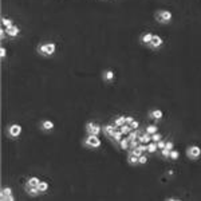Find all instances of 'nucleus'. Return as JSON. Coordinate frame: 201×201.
<instances>
[{"label": "nucleus", "instance_id": "33", "mask_svg": "<svg viewBox=\"0 0 201 201\" xmlns=\"http://www.w3.org/2000/svg\"><path fill=\"white\" fill-rule=\"evenodd\" d=\"M165 149L173 150V149H174V142H173V141H168V142H166V145H165Z\"/></svg>", "mask_w": 201, "mask_h": 201}, {"label": "nucleus", "instance_id": "15", "mask_svg": "<svg viewBox=\"0 0 201 201\" xmlns=\"http://www.w3.org/2000/svg\"><path fill=\"white\" fill-rule=\"evenodd\" d=\"M151 38H153V34H151V32H145V34H142V35H141L140 40H141L142 44L148 46L151 42Z\"/></svg>", "mask_w": 201, "mask_h": 201}, {"label": "nucleus", "instance_id": "38", "mask_svg": "<svg viewBox=\"0 0 201 201\" xmlns=\"http://www.w3.org/2000/svg\"><path fill=\"white\" fill-rule=\"evenodd\" d=\"M166 200H168V201H177L178 199H174V197H168Z\"/></svg>", "mask_w": 201, "mask_h": 201}, {"label": "nucleus", "instance_id": "3", "mask_svg": "<svg viewBox=\"0 0 201 201\" xmlns=\"http://www.w3.org/2000/svg\"><path fill=\"white\" fill-rule=\"evenodd\" d=\"M21 131H23V128L19 125V123H11V125H8L7 128V135L12 140H15V138H19Z\"/></svg>", "mask_w": 201, "mask_h": 201}, {"label": "nucleus", "instance_id": "8", "mask_svg": "<svg viewBox=\"0 0 201 201\" xmlns=\"http://www.w3.org/2000/svg\"><path fill=\"white\" fill-rule=\"evenodd\" d=\"M0 199L2 201H14L15 197L12 196V188L5 186L2 189V194H0Z\"/></svg>", "mask_w": 201, "mask_h": 201}, {"label": "nucleus", "instance_id": "26", "mask_svg": "<svg viewBox=\"0 0 201 201\" xmlns=\"http://www.w3.org/2000/svg\"><path fill=\"white\" fill-rule=\"evenodd\" d=\"M122 135H123V134H122V131H121L119 129H117V130H115V133H114V134H113V137H111V138H113V140L115 141L117 144H119V141L122 140Z\"/></svg>", "mask_w": 201, "mask_h": 201}, {"label": "nucleus", "instance_id": "31", "mask_svg": "<svg viewBox=\"0 0 201 201\" xmlns=\"http://www.w3.org/2000/svg\"><path fill=\"white\" fill-rule=\"evenodd\" d=\"M138 164H140V165H145V164H148V157L145 156V153L142 154V156L138 157Z\"/></svg>", "mask_w": 201, "mask_h": 201}, {"label": "nucleus", "instance_id": "6", "mask_svg": "<svg viewBox=\"0 0 201 201\" xmlns=\"http://www.w3.org/2000/svg\"><path fill=\"white\" fill-rule=\"evenodd\" d=\"M101 131H102V126H99L98 123H94V122H87V123H86V133H87V134L98 135Z\"/></svg>", "mask_w": 201, "mask_h": 201}, {"label": "nucleus", "instance_id": "17", "mask_svg": "<svg viewBox=\"0 0 201 201\" xmlns=\"http://www.w3.org/2000/svg\"><path fill=\"white\" fill-rule=\"evenodd\" d=\"M39 182H40L39 178L36 177V176H32V177H28V178H27L26 185H28V186H38Z\"/></svg>", "mask_w": 201, "mask_h": 201}, {"label": "nucleus", "instance_id": "7", "mask_svg": "<svg viewBox=\"0 0 201 201\" xmlns=\"http://www.w3.org/2000/svg\"><path fill=\"white\" fill-rule=\"evenodd\" d=\"M162 44H164V39L158 35H153L151 42L148 44V47L151 48V50H158L160 47H162Z\"/></svg>", "mask_w": 201, "mask_h": 201}, {"label": "nucleus", "instance_id": "18", "mask_svg": "<svg viewBox=\"0 0 201 201\" xmlns=\"http://www.w3.org/2000/svg\"><path fill=\"white\" fill-rule=\"evenodd\" d=\"M126 123V115H119V117H115L114 118V125L117 126V128H121L122 125H125Z\"/></svg>", "mask_w": 201, "mask_h": 201}, {"label": "nucleus", "instance_id": "14", "mask_svg": "<svg viewBox=\"0 0 201 201\" xmlns=\"http://www.w3.org/2000/svg\"><path fill=\"white\" fill-rule=\"evenodd\" d=\"M149 117H150L151 119L160 121L164 117V113H162V110H160V109H154V110H150L149 111Z\"/></svg>", "mask_w": 201, "mask_h": 201}, {"label": "nucleus", "instance_id": "22", "mask_svg": "<svg viewBox=\"0 0 201 201\" xmlns=\"http://www.w3.org/2000/svg\"><path fill=\"white\" fill-rule=\"evenodd\" d=\"M38 188H39V190L42 192V193H44V192H47V190H48L50 185H48V182H47V181H40V182H39V185H38Z\"/></svg>", "mask_w": 201, "mask_h": 201}, {"label": "nucleus", "instance_id": "11", "mask_svg": "<svg viewBox=\"0 0 201 201\" xmlns=\"http://www.w3.org/2000/svg\"><path fill=\"white\" fill-rule=\"evenodd\" d=\"M117 129L118 128H117L114 123H109V125H105L103 128H102V131H103V134L106 135V137H113V134L115 133Z\"/></svg>", "mask_w": 201, "mask_h": 201}, {"label": "nucleus", "instance_id": "24", "mask_svg": "<svg viewBox=\"0 0 201 201\" xmlns=\"http://www.w3.org/2000/svg\"><path fill=\"white\" fill-rule=\"evenodd\" d=\"M145 131H146L148 133V134H154V133H157V131H158V126H157V125H148L146 126V130H145Z\"/></svg>", "mask_w": 201, "mask_h": 201}, {"label": "nucleus", "instance_id": "25", "mask_svg": "<svg viewBox=\"0 0 201 201\" xmlns=\"http://www.w3.org/2000/svg\"><path fill=\"white\" fill-rule=\"evenodd\" d=\"M128 154H134V156L140 157V156H142V154H144V151L141 150V148H140V146H137V148H134V149H129Z\"/></svg>", "mask_w": 201, "mask_h": 201}, {"label": "nucleus", "instance_id": "16", "mask_svg": "<svg viewBox=\"0 0 201 201\" xmlns=\"http://www.w3.org/2000/svg\"><path fill=\"white\" fill-rule=\"evenodd\" d=\"M138 140H140V142H141V144H145V145H148V144H149V142L151 141V135H150V134H148L146 131H145L144 134H142V133H141V134L138 135Z\"/></svg>", "mask_w": 201, "mask_h": 201}, {"label": "nucleus", "instance_id": "37", "mask_svg": "<svg viewBox=\"0 0 201 201\" xmlns=\"http://www.w3.org/2000/svg\"><path fill=\"white\" fill-rule=\"evenodd\" d=\"M133 121H134V117H131V115H126V123H128V125H130Z\"/></svg>", "mask_w": 201, "mask_h": 201}, {"label": "nucleus", "instance_id": "10", "mask_svg": "<svg viewBox=\"0 0 201 201\" xmlns=\"http://www.w3.org/2000/svg\"><path fill=\"white\" fill-rule=\"evenodd\" d=\"M54 128H55V125H54V122L50 119H43L42 122H40V129H42L43 131H46V133H50L54 130Z\"/></svg>", "mask_w": 201, "mask_h": 201}, {"label": "nucleus", "instance_id": "21", "mask_svg": "<svg viewBox=\"0 0 201 201\" xmlns=\"http://www.w3.org/2000/svg\"><path fill=\"white\" fill-rule=\"evenodd\" d=\"M128 162L130 164V165H140L138 164V157L137 156H134V154H128Z\"/></svg>", "mask_w": 201, "mask_h": 201}, {"label": "nucleus", "instance_id": "23", "mask_svg": "<svg viewBox=\"0 0 201 201\" xmlns=\"http://www.w3.org/2000/svg\"><path fill=\"white\" fill-rule=\"evenodd\" d=\"M119 148L122 150H129V140H128V137L126 138H122V140L119 141Z\"/></svg>", "mask_w": 201, "mask_h": 201}, {"label": "nucleus", "instance_id": "4", "mask_svg": "<svg viewBox=\"0 0 201 201\" xmlns=\"http://www.w3.org/2000/svg\"><path fill=\"white\" fill-rule=\"evenodd\" d=\"M154 18H156L157 21H160V23H169V21L172 20L173 18V14L170 11H166V10H160L156 12V15H154Z\"/></svg>", "mask_w": 201, "mask_h": 201}, {"label": "nucleus", "instance_id": "19", "mask_svg": "<svg viewBox=\"0 0 201 201\" xmlns=\"http://www.w3.org/2000/svg\"><path fill=\"white\" fill-rule=\"evenodd\" d=\"M157 150H158V144H157V142L150 141L149 144H148V153L153 154V153H156Z\"/></svg>", "mask_w": 201, "mask_h": 201}, {"label": "nucleus", "instance_id": "30", "mask_svg": "<svg viewBox=\"0 0 201 201\" xmlns=\"http://www.w3.org/2000/svg\"><path fill=\"white\" fill-rule=\"evenodd\" d=\"M161 140H162V135H161L158 131L154 133V134H151V141H153V142H158Z\"/></svg>", "mask_w": 201, "mask_h": 201}, {"label": "nucleus", "instance_id": "2", "mask_svg": "<svg viewBox=\"0 0 201 201\" xmlns=\"http://www.w3.org/2000/svg\"><path fill=\"white\" fill-rule=\"evenodd\" d=\"M83 146L89 149H97L101 146V140L95 134H87V137L83 140Z\"/></svg>", "mask_w": 201, "mask_h": 201}, {"label": "nucleus", "instance_id": "39", "mask_svg": "<svg viewBox=\"0 0 201 201\" xmlns=\"http://www.w3.org/2000/svg\"><path fill=\"white\" fill-rule=\"evenodd\" d=\"M168 176H173V170H169L168 172Z\"/></svg>", "mask_w": 201, "mask_h": 201}, {"label": "nucleus", "instance_id": "1", "mask_svg": "<svg viewBox=\"0 0 201 201\" xmlns=\"http://www.w3.org/2000/svg\"><path fill=\"white\" fill-rule=\"evenodd\" d=\"M36 51L42 57H52L55 54V51H57V44L54 42L40 43V44H38V47H36Z\"/></svg>", "mask_w": 201, "mask_h": 201}, {"label": "nucleus", "instance_id": "34", "mask_svg": "<svg viewBox=\"0 0 201 201\" xmlns=\"http://www.w3.org/2000/svg\"><path fill=\"white\" fill-rule=\"evenodd\" d=\"M130 128L133 129V130H137V129L140 128V122H138V121H135V119H134V121H133V122L130 123Z\"/></svg>", "mask_w": 201, "mask_h": 201}, {"label": "nucleus", "instance_id": "20", "mask_svg": "<svg viewBox=\"0 0 201 201\" xmlns=\"http://www.w3.org/2000/svg\"><path fill=\"white\" fill-rule=\"evenodd\" d=\"M14 26V21H12V19H10V18H2V27H4V28H8V27Z\"/></svg>", "mask_w": 201, "mask_h": 201}, {"label": "nucleus", "instance_id": "5", "mask_svg": "<svg viewBox=\"0 0 201 201\" xmlns=\"http://www.w3.org/2000/svg\"><path fill=\"white\" fill-rule=\"evenodd\" d=\"M186 156H188V158H190V160H197L201 156L200 146H197V145H190V146H188L186 148Z\"/></svg>", "mask_w": 201, "mask_h": 201}, {"label": "nucleus", "instance_id": "28", "mask_svg": "<svg viewBox=\"0 0 201 201\" xmlns=\"http://www.w3.org/2000/svg\"><path fill=\"white\" fill-rule=\"evenodd\" d=\"M178 157H180V153H178L177 150H170V154H169V158H170L172 161H177L178 160Z\"/></svg>", "mask_w": 201, "mask_h": 201}, {"label": "nucleus", "instance_id": "12", "mask_svg": "<svg viewBox=\"0 0 201 201\" xmlns=\"http://www.w3.org/2000/svg\"><path fill=\"white\" fill-rule=\"evenodd\" d=\"M114 78H115V75H114L113 70H106V71L102 73V79H103L105 82L110 83V82H113V80H114Z\"/></svg>", "mask_w": 201, "mask_h": 201}, {"label": "nucleus", "instance_id": "32", "mask_svg": "<svg viewBox=\"0 0 201 201\" xmlns=\"http://www.w3.org/2000/svg\"><path fill=\"white\" fill-rule=\"evenodd\" d=\"M0 57H2V59H4L7 57V48L4 46H2V48H0Z\"/></svg>", "mask_w": 201, "mask_h": 201}, {"label": "nucleus", "instance_id": "13", "mask_svg": "<svg viewBox=\"0 0 201 201\" xmlns=\"http://www.w3.org/2000/svg\"><path fill=\"white\" fill-rule=\"evenodd\" d=\"M24 189H26V192L30 194L31 197H36V196H39L42 192L39 190V188L38 186H28V185H26L24 186Z\"/></svg>", "mask_w": 201, "mask_h": 201}, {"label": "nucleus", "instance_id": "27", "mask_svg": "<svg viewBox=\"0 0 201 201\" xmlns=\"http://www.w3.org/2000/svg\"><path fill=\"white\" fill-rule=\"evenodd\" d=\"M119 130L122 131V134H123V135H125V134L128 135L129 133H130V131L133 130V129L130 128V125H128V123H125V125H122V126H121V128H119Z\"/></svg>", "mask_w": 201, "mask_h": 201}, {"label": "nucleus", "instance_id": "29", "mask_svg": "<svg viewBox=\"0 0 201 201\" xmlns=\"http://www.w3.org/2000/svg\"><path fill=\"white\" fill-rule=\"evenodd\" d=\"M169 154H170V150H168V149H161L160 150V156H161V158H169Z\"/></svg>", "mask_w": 201, "mask_h": 201}, {"label": "nucleus", "instance_id": "36", "mask_svg": "<svg viewBox=\"0 0 201 201\" xmlns=\"http://www.w3.org/2000/svg\"><path fill=\"white\" fill-rule=\"evenodd\" d=\"M158 144V150H161V149H165V145H166V141H164V140H161V141H158L157 142Z\"/></svg>", "mask_w": 201, "mask_h": 201}, {"label": "nucleus", "instance_id": "9", "mask_svg": "<svg viewBox=\"0 0 201 201\" xmlns=\"http://www.w3.org/2000/svg\"><path fill=\"white\" fill-rule=\"evenodd\" d=\"M5 32H7V36H8V38L14 39V38H16V36H19V34H20V27L16 26V24H14V26H11V27H8V28H5Z\"/></svg>", "mask_w": 201, "mask_h": 201}, {"label": "nucleus", "instance_id": "35", "mask_svg": "<svg viewBox=\"0 0 201 201\" xmlns=\"http://www.w3.org/2000/svg\"><path fill=\"white\" fill-rule=\"evenodd\" d=\"M5 38H7V32H5V28H4V27H2V31H0V39L4 40Z\"/></svg>", "mask_w": 201, "mask_h": 201}]
</instances>
